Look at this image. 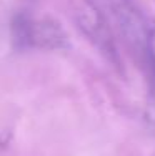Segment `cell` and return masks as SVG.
Listing matches in <instances>:
<instances>
[{
    "mask_svg": "<svg viewBox=\"0 0 155 156\" xmlns=\"http://www.w3.org/2000/svg\"><path fill=\"white\" fill-rule=\"evenodd\" d=\"M73 18L77 22V27L87 35V38L98 48V51L119 66V53H117L115 42L112 38L110 28L107 25L105 18L97 10V7L90 0H75L73 3Z\"/></svg>",
    "mask_w": 155,
    "mask_h": 156,
    "instance_id": "obj_1",
    "label": "cell"
},
{
    "mask_svg": "<svg viewBox=\"0 0 155 156\" xmlns=\"http://www.w3.org/2000/svg\"><path fill=\"white\" fill-rule=\"evenodd\" d=\"M68 45L67 35L57 22L50 18H32L30 25V48L60 50Z\"/></svg>",
    "mask_w": 155,
    "mask_h": 156,
    "instance_id": "obj_3",
    "label": "cell"
},
{
    "mask_svg": "<svg viewBox=\"0 0 155 156\" xmlns=\"http://www.w3.org/2000/svg\"><path fill=\"white\" fill-rule=\"evenodd\" d=\"M152 156H155V153H153V154H152Z\"/></svg>",
    "mask_w": 155,
    "mask_h": 156,
    "instance_id": "obj_6",
    "label": "cell"
},
{
    "mask_svg": "<svg viewBox=\"0 0 155 156\" xmlns=\"http://www.w3.org/2000/svg\"><path fill=\"white\" fill-rule=\"evenodd\" d=\"M107 5L112 10L113 20L128 45L143 55L149 22L142 17L135 3L132 0H107Z\"/></svg>",
    "mask_w": 155,
    "mask_h": 156,
    "instance_id": "obj_2",
    "label": "cell"
},
{
    "mask_svg": "<svg viewBox=\"0 0 155 156\" xmlns=\"http://www.w3.org/2000/svg\"><path fill=\"white\" fill-rule=\"evenodd\" d=\"M30 25H32V17H28L27 13H18V15L13 17L12 38L18 50L30 48Z\"/></svg>",
    "mask_w": 155,
    "mask_h": 156,
    "instance_id": "obj_4",
    "label": "cell"
},
{
    "mask_svg": "<svg viewBox=\"0 0 155 156\" xmlns=\"http://www.w3.org/2000/svg\"><path fill=\"white\" fill-rule=\"evenodd\" d=\"M143 57H145L147 65L150 68V78H152V88H153V106H155V23H150V22H149V28H147Z\"/></svg>",
    "mask_w": 155,
    "mask_h": 156,
    "instance_id": "obj_5",
    "label": "cell"
}]
</instances>
